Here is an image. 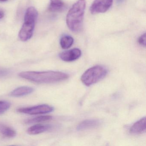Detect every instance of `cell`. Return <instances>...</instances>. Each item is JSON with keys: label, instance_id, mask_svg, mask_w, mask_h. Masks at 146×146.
Masks as SVG:
<instances>
[{"label": "cell", "instance_id": "6da1fadb", "mask_svg": "<svg viewBox=\"0 0 146 146\" xmlns=\"http://www.w3.org/2000/svg\"><path fill=\"white\" fill-rule=\"evenodd\" d=\"M20 77L31 82L40 84L54 83L64 81L69 75L58 71H27L20 72Z\"/></svg>", "mask_w": 146, "mask_h": 146}, {"label": "cell", "instance_id": "7a4b0ae2", "mask_svg": "<svg viewBox=\"0 0 146 146\" xmlns=\"http://www.w3.org/2000/svg\"><path fill=\"white\" fill-rule=\"evenodd\" d=\"M86 6L85 0H78L68 12L66 24L72 32H78L82 29Z\"/></svg>", "mask_w": 146, "mask_h": 146}, {"label": "cell", "instance_id": "3957f363", "mask_svg": "<svg viewBox=\"0 0 146 146\" xmlns=\"http://www.w3.org/2000/svg\"><path fill=\"white\" fill-rule=\"evenodd\" d=\"M108 70L104 66H95L88 69L81 77L82 82L89 87L98 82L106 77Z\"/></svg>", "mask_w": 146, "mask_h": 146}, {"label": "cell", "instance_id": "277c9868", "mask_svg": "<svg viewBox=\"0 0 146 146\" xmlns=\"http://www.w3.org/2000/svg\"><path fill=\"white\" fill-rule=\"evenodd\" d=\"M54 108L49 105L43 104L30 107L21 108L17 110L18 112L30 115L46 114L52 112Z\"/></svg>", "mask_w": 146, "mask_h": 146}, {"label": "cell", "instance_id": "5b68a950", "mask_svg": "<svg viewBox=\"0 0 146 146\" xmlns=\"http://www.w3.org/2000/svg\"><path fill=\"white\" fill-rule=\"evenodd\" d=\"M113 0H95L90 8L93 14L104 13L107 11L112 5Z\"/></svg>", "mask_w": 146, "mask_h": 146}, {"label": "cell", "instance_id": "8992f818", "mask_svg": "<svg viewBox=\"0 0 146 146\" xmlns=\"http://www.w3.org/2000/svg\"><path fill=\"white\" fill-rule=\"evenodd\" d=\"M35 22L24 21L19 34V36L21 40L26 41L32 37L35 25Z\"/></svg>", "mask_w": 146, "mask_h": 146}, {"label": "cell", "instance_id": "52a82bcc", "mask_svg": "<svg viewBox=\"0 0 146 146\" xmlns=\"http://www.w3.org/2000/svg\"><path fill=\"white\" fill-rule=\"evenodd\" d=\"M82 55V52L77 48H73L60 53L59 57L62 60L66 62H71L79 58Z\"/></svg>", "mask_w": 146, "mask_h": 146}, {"label": "cell", "instance_id": "ba28073f", "mask_svg": "<svg viewBox=\"0 0 146 146\" xmlns=\"http://www.w3.org/2000/svg\"><path fill=\"white\" fill-rule=\"evenodd\" d=\"M102 121L100 119H86L80 123L77 127L78 131H84L96 128L100 125Z\"/></svg>", "mask_w": 146, "mask_h": 146}, {"label": "cell", "instance_id": "9c48e42d", "mask_svg": "<svg viewBox=\"0 0 146 146\" xmlns=\"http://www.w3.org/2000/svg\"><path fill=\"white\" fill-rule=\"evenodd\" d=\"M146 117H143L133 124L131 127L130 132L133 135L142 134L146 131Z\"/></svg>", "mask_w": 146, "mask_h": 146}, {"label": "cell", "instance_id": "30bf717a", "mask_svg": "<svg viewBox=\"0 0 146 146\" xmlns=\"http://www.w3.org/2000/svg\"><path fill=\"white\" fill-rule=\"evenodd\" d=\"M34 90V88L31 87L22 86L19 87L13 90L11 92L10 95L12 97H22L31 94Z\"/></svg>", "mask_w": 146, "mask_h": 146}, {"label": "cell", "instance_id": "8fae6325", "mask_svg": "<svg viewBox=\"0 0 146 146\" xmlns=\"http://www.w3.org/2000/svg\"><path fill=\"white\" fill-rule=\"evenodd\" d=\"M51 128L52 126L49 125L36 124L29 127L27 132L29 135H38L49 130Z\"/></svg>", "mask_w": 146, "mask_h": 146}, {"label": "cell", "instance_id": "7c38bea8", "mask_svg": "<svg viewBox=\"0 0 146 146\" xmlns=\"http://www.w3.org/2000/svg\"><path fill=\"white\" fill-rule=\"evenodd\" d=\"M65 4L62 0H50L48 10L52 12H58L64 10Z\"/></svg>", "mask_w": 146, "mask_h": 146}, {"label": "cell", "instance_id": "4fadbf2b", "mask_svg": "<svg viewBox=\"0 0 146 146\" xmlns=\"http://www.w3.org/2000/svg\"><path fill=\"white\" fill-rule=\"evenodd\" d=\"M0 133L7 138H13L17 135V132L13 129L1 123H0Z\"/></svg>", "mask_w": 146, "mask_h": 146}, {"label": "cell", "instance_id": "5bb4252c", "mask_svg": "<svg viewBox=\"0 0 146 146\" xmlns=\"http://www.w3.org/2000/svg\"><path fill=\"white\" fill-rule=\"evenodd\" d=\"M37 10L34 7H29L26 10L24 17V21L36 23L38 17Z\"/></svg>", "mask_w": 146, "mask_h": 146}, {"label": "cell", "instance_id": "9a60e30c", "mask_svg": "<svg viewBox=\"0 0 146 146\" xmlns=\"http://www.w3.org/2000/svg\"><path fill=\"white\" fill-rule=\"evenodd\" d=\"M74 42L73 38L70 36H64L61 37L60 45L63 49H68L72 46Z\"/></svg>", "mask_w": 146, "mask_h": 146}, {"label": "cell", "instance_id": "2e32d148", "mask_svg": "<svg viewBox=\"0 0 146 146\" xmlns=\"http://www.w3.org/2000/svg\"><path fill=\"white\" fill-rule=\"evenodd\" d=\"M52 119V117L50 116H40L32 118L26 119L25 121L26 124L34 123H40L49 121Z\"/></svg>", "mask_w": 146, "mask_h": 146}, {"label": "cell", "instance_id": "e0dca14e", "mask_svg": "<svg viewBox=\"0 0 146 146\" xmlns=\"http://www.w3.org/2000/svg\"><path fill=\"white\" fill-rule=\"evenodd\" d=\"M11 104L8 102L0 101V115L5 112L11 107Z\"/></svg>", "mask_w": 146, "mask_h": 146}, {"label": "cell", "instance_id": "ac0fdd59", "mask_svg": "<svg viewBox=\"0 0 146 146\" xmlns=\"http://www.w3.org/2000/svg\"><path fill=\"white\" fill-rule=\"evenodd\" d=\"M138 43L143 46H146V35L144 33L140 36L138 39Z\"/></svg>", "mask_w": 146, "mask_h": 146}, {"label": "cell", "instance_id": "d6986e66", "mask_svg": "<svg viewBox=\"0 0 146 146\" xmlns=\"http://www.w3.org/2000/svg\"><path fill=\"white\" fill-rule=\"evenodd\" d=\"M9 74V72L7 70H0V77L6 76Z\"/></svg>", "mask_w": 146, "mask_h": 146}, {"label": "cell", "instance_id": "ffe728a7", "mask_svg": "<svg viewBox=\"0 0 146 146\" xmlns=\"http://www.w3.org/2000/svg\"><path fill=\"white\" fill-rule=\"evenodd\" d=\"M4 17V13L2 11L0 10V19L3 18Z\"/></svg>", "mask_w": 146, "mask_h": 146}, {"label": "cell", "instance_id": "44dd1931", "mask_svg": "<svg viewBox=\"0 0 146 146\" xmlns=\"http://www.w3.org/2000/svg\"><path fill=\"white\" fill-rule=\"evenodd\" d=\"M124 1V0H117V1L119 3H121V2H122V1Z\"/></svg>", "mask_w": 146, "mask_h": 146}, {"label": "cell", "instance_id": "7402d4cb", "mask_svg": "<svg viewBox=\"0 0 146 146\" xmlns=\"http://www.w3.org/2000/svg\"><path fill=\"white\" fill-rule=\"evenodd\" d=\"M7 0H0L1 2H5V1H7Z\"/></svg>", "mask_w": 146, "mask_h": 146}]
</instances>
